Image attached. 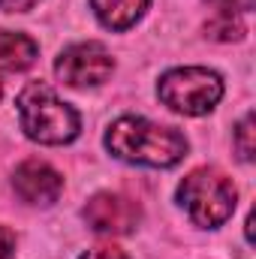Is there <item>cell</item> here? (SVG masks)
Instances as JSON below:
<instances>
[{"instance_id": "6da1fadb", "label": "cell", "mask_w": 256, "mask_h": 259, "mask_svg": "<svg viewBox=\"0 0 256 259\" xmlns=\"http://www.w3.org/2000/svg\"><path fill=\"white\" fill-rule=\"evenodd\" d=\"M106 148L112 157L133 163V166H151V169H169L184 160L187 139L175 127L154 124L148 118H118L106 130Z\"/></svg>"}, {"instance_id": "7a4b0ae2", "label": "cell", "mask_w": 256, "mask_h": 259, "mask_svg": "<svg viewBox=\"0 0 256 259\" xmlns=\"http://www.w3.org/2000/svg\"><path fill=\"white\" fill-rule=\"evenodd\" d=\"M18 118L24 136L39 145H66L81 130L78 112L42 81H33L18 94Z\"/></svg>"}, {"instance_id": "3957f363", "label": "cell", "mask_w": 256, "mask_h": 259, "mask_svg": "<svg viewBox=\"0 0 256 259\" xmlns=\"http://www.w3.org/2000/svg\"><path fill=\"white\" fill-rule=\"evenodd\" d=\"M235 187L217 169H193L178 184V202L187 208L190 220L202 229H217L235 211Z\"/></svg>"}, {"instance_id": "277c9868", "label": "cell", "mask_w": 256, "mask_h": 259, "mask_svg": "<svg viewBox=\"0 0 256 259\" xmlns=\"http://www.w3.org/2000/svg\"><path fill=\"white\" fill-rule=\"evenodd\" d=\"M157 97L172 112L199 118V115H208L220 103V97H223V78L214 69H205V66L169 69L160 78V84H157Z\"/></svg>"}, {"instance_id": "5b68a950", "label": "cell", "mask_w": 256, "mask_h": 259, "mask_svg": "<svg viewBox=\"0 0 256 259\" xmlns=\"http://www.w3.org/2000/svg\"><path fill=\"white\" fill-rule=\"evenodd\" d=\"M115 69V58L109 55L106 46L100 42H78L61 52V58L55 61L58 78L69 88H91V84H103Z\"/></svg>"}, {"instance_id": "8992f818", "label": "cell", "mask_w": 256, "mask_h": 259, "mask_svg": "<svg viewBox=\"0 0 256 259\" xmlns=\"http://www.w3.org/2000/svg\"><path fill=\"white\" fill-rule=\"evenodd\" d=\"M81 217L100 235H130L139 226L142 211L133 199L121 193H94L88 199Z\"/></svg>"}, {"instance_id": "52a82bcc", "label": "cell", "mask_w": 256, "mask_h": 259, "mask_svg": "<svg viewBox=\"0 0 256 259\" xmlns=\"http://www.w3.org/2000/svg\"><path fill=\"white\" fill-rule=\"evenodd\" d=\"M12 187L27 205H55L64 193V178L42 160H24L12 175Z\"/></svg>"}, {"instance_id": "ba28073f", "label": "cell", "mask_w": 256, "mask_h": 259, "mask_svg": "<svg viewBox=\"0 0 256 259\" xmlns=\"http://www.w3.org/2000/svg\"><path fill=\"white\" fill-rule=\"evenodd\" d=\"M39 46L24 36V33H12V30H0V72H21L36 61Z\"/></svg>"}, {"instance_id": "9c48e42d", "label": "cell", "mask_w": 256, "mask_h": 259, "mask_svg": "<svg viewBox=\"0 0 256 259\" xmlns=\"http://www.w3.org/2000/svg\"><path fill=\"white\" fill-rule=\"evenodd\" d=\"M91 6L109 30H127L145 15L148 0H91Z\"/></svg>"}, {"instance_id": "30bf717a", "label": "cell", "mask_w": 256, "mask_h": 259, "mask_svg": "<svg viewBox=\"0 0 256 259\" xmlns=\"http://www.w3.org/2000/svg\"><path fill=\"white\" fill-rule=\"evenodd\" d=\"M205 33H208L211 39L232 42V39H241V36H244V24H241V18H238L232 9H220V12L205 24Z\"/></svg>"}, {"instance_id": "8fae6325", "label": "cell", "mask_w": 256, "mask_h": 259, "mask_svg": "<svg viewBox=\"0 0 256 259\" xmlns=\"http://www.w3.org/2000/svg\"><path fill=\"white\" fill-rule=\"evenodd\" d=\"M235 148H238L244 163L253 160V115H244L241 124L235 127Z\"/></svg>"}, {"instance_id": "7c38bea8", "label": "cell", "mask_w": 256, "mask_h": 259, "mask_svg": "<svg viewBox=\"0 0 256 259\" xmlns=\"http://www.w3.org/2000/svg\"><path fill=\"white\" fill-rule=\"evenodd\" d=\"M78 259H130V256L115 244H100V247H91L88 253H81Z\"/></svg>"}, {"instance_id": "4fadbf2b", "label": "cell", "mask_w": 256, "mask_h": 259, "mask_svg": "<svg viewBox=\"0 0 256 259\" xmlns=\"http://www.w3.org/2000/svg\"><path fill=\"white\" fill-rule=\"evenodd\" d=\"M15 253V232L9 226H0V259H9Z\"/></svg>"}, {"instance_id": "5bb4252c", "label": "cell", "mask_w": 256, "mask_h": 259, "mask_svg": "<svg viewBox=\"0 0 256 259\" xmlns=\"http://www.w3.org/2000/svg\"><path fill=\"white\" fill-rule=\"evenodd\" d=\"M39 0H0V9L3 12H27V9H33Z\"/></svg>"}, {"instance_id": "9a60e30c", "label": "cell", "mask_w": 256, "mask_h": 259, "mask_svg": "<svg viewBox=\"0 0 256 259\" xmlns=\"http://www.w3.org/2000/svg\"><path fill=\"white\" fill-rule=\"evenodd\" d=\"M214 3H220V9H232V12L250 9V6H253V0H214Z\"/></svg>"}, {"instance_id": "2e32d148", "label": "cell", "mask_w": 256, "mask_h": 259, "mask_svg": "<svg viewBox=\"0 0 256 259\" xmlns=\"http://www.w3.org/2000/svg\"><path fill=\"white\" fill-rule=\"evenodd\" d=\"M0 97H3V84H0Z\"/></svg>"}]
</instances>
